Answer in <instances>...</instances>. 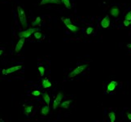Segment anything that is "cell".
Segmentation results:
<instances>
[{"mask_svg":"<svg viewBox=\"0 0 131 122\" xmlns=\"http://www.w3.org/2000/svg\"><path fill=\"white\" fill-rule=\"evenodd\" d=\"M17 12H18V17H19V20H20L21 25H22L23 28L25 29L26 26H27V19H26V16H25V13H24V10H23L20 7H18V8H17Z\"/></svg>","mask_w":131,"mask_h":122,"instance_id":"6da1fadb","label":"cell"},{"mask_svg":"<svg viewBox=\"0 0 131 122\" xmlns=\"http://www.w3.org/2000/svg\"><path fill=\"white\" fill-rule=\"evenodd\" d=\"M61 20L64 23V24L67 26V28H68L69 30H71L72 32H74V33H75V32L79 31V28L74 25L69 18H64V17H62Z\"/></svg>","mask_w":131,"mask_h":122,"instance_id":"7a4b0ae2","label":"cell"},{"mask_svg":"<svg viewBox=\"0 0 131 122\" xmlns=\"http://www.w3.org/2000/svg\"><path fill=\"white\" fill-rule=\"evenodd\" d=\"M87 68V64H83V65H80L77 68H76L75 69L73 70L72 72H71L68 75V78H72V77H74L76 76H77L78 74L81 73L83 71H84L86 68Z\"/></svg>","mask_w":131,"mask_h":122,"instance_id":"3957f363","label":"cell"},{"mask_svg":"<svg viewBox=\"0 0 131 122\" xmlns=\"http://www.w3.org/2000/svg\"><path fill=\"white\" fill-rule=\"evenodd\" d=\"M38 29H34V28H29V29H26L24 31L20 32L19 33V37L20 38H28L29 37H30L32 34L35 33L36 31H38Z\"/></svg>","mask_w":131,"mask_h":122,"instance_id":"277c9868","label":"cell"},{"mask_svg":"<svg viewBox=\"0 0 131 122\" xmlns=\"http://www.w3.org/2000/svg\"><path fill=\"white\" fill-rule=\"evenodd\" d=\"M22 68L21 65H16V66H13V67H11V68H8V69H3L2 70V73L3 75H8L9 73H12L14 72H16L18 70H20V68Z\"/></svg>","mask_w":131,"mask_h":122,"instance_id":"5b68a950","label":"cell"},{"mask_svg":"<svg viewBox=\"0 0 131 122\" xmlns=\"http://www.w3.org/2000/svg\"><path fill=\"white\" fill-rule=\"evenodd\" d=\"M62 99H63V94H62V93H59L57 95H56V99H55V101H54L53 108L56 109V107H57L58 106H59L60 104L61 103Z\"/></svg>","mask_w":131,"mask_h":122,"instance_id":"8992f818","label":"cell"},{"mask_svg":"<svg viewBox=\"0 0 131 122\" xmlns=\"http://www.w3.org/2000/svg\"><path fill=\"white\" fill-rule=\"evenodd\" d=\"M109 25H110V19H109L108 16H106L101 21V26L103 29H107V28H108Z\"/></svg>","mask_w":131,"mask_h":122,"instance_id":"52a82bcc","label":"cell"},{"mask_svg":"<svg viewBox=\"0 0 131 122\" xmlns=\"http://www.w3.org/2000/svg\"><path fill=\"white\" fill-rule=\"evenodd\" d=\"M24 41H25V38H20V40L18 41V42H17L16 46V47H15V51L16 53L20 52V51L22 49L23 46H24Z\"/></svg>","mask_w":131,"mask_h":122,"instance_id":"ba28073f","label":"cell"},{"mask_svg":"<svg viewBox=\"0 0 131 122\" xmlns=\"http://www.w3.org/2000/svg\"><path fill=\"white\" fill-rule=\"evenodd\" d=\"M48 3H54V4H60L61 0H42L40 5H45Z\"/></svg>","mask_w":131,"mask_h":122,"instance_id":"9c48e42d","label":"cell"},{"mask_svg":"<svg viewBox=\"0 0 131 122\" xmlns=\"http://www.w3.org/2000/svg\"><path fill=\"white\" fill-rule=\"evenodd\" d=\"M117 82L116 81H111L110 83H109L108 85H107V92H111V91H113L115 89H116V87L117 86Z\"/></svg>","mask_w":131,"mask_h":122,"instance_id":"30bf717a","label":"cell"},{"mask_svg":"<svg viewBox=\"0 0 131 122\" xmlns=\"http://www.w3.org/2000/svg\"><path fill=\"white\" fill-rule=\"evenodd\" d=\"M120 14V10L118 9L117 8L114 7L111 9V15L113 17H117Z\"/></svg>","mask_w":131,"mask_h":122,"instance_id":"8fae6325","label":"cell"},{"mask_svg":"<svg viewBox=\"0 0 131 122\" xmlns=\"http://www.w3.org/2000/svg\"><path fill=\"white\" fill-rule=\"evenodd\" d=\"M51 81L49 80H47V79H46V80H43L42 81V87L43 88H50L51 86Z\"/></svg>","mask_w":131,"mask_h":122,"instance_id":"7c38bea8","label":"cell"},{"mask_svg":"<svg viewBox=\"0 0 131 122\" xmlns=\"http://www.w3.org/2000/svg\"><path fill=\"white\" fill-rule=\"evenodd\" d=\"M42 98H43V100L46 102V103L47 104V105L49 106V104H50V102H51V98L50 96H49L47 94H42Z\"/></svg>","mask_w":131,"mask_h":122,"instance_id":"4fadbf2b","label":"cell"},{"mask_svg":"<svg viewBox=\"0 0 131 122\" xmlns=\"http://www.w3.org/2000/svg\"><path fill=\"white\" fill-rule=\"evenodd\" d=\"M41 112H42V114L44 115V116H47V115L49 113V106L48 105L44 106V107L42 108V111H41Z\"/></svg>","mask_w":131,"mask_h":122,"instance_id":"5bb4252c","label":"cell"},{"mask_svg":"<svg viewBox=\"0 0 131 122\" xmlns=\"http://www.w3.org/2000/svg\"><path fill=\"white\" fill-rule=\"evenodd\" d=\"M71 102H72V100H67V101L63 102L62 103H60V107H63V108H68Z\"/></svg>","mask_w":131,"mask_h":122,"instance_id":"9a60e30c","label":"cell"},{"mask_svg":"<svg viewBox=\"0 0 131 122\" xmlns=\"http://www.w3.org/2000/svg\"><path fill=\"white\" fill-rule=\"evenodd\" d=\"M108 116H109V118H110V120H111V122H115V121H116V114H115L114 112H109Z\"/></svg>","mask_w":131,"mask_h":122,"instance_id":"2e32d148","label":"cell"},{"mask_svg":"<svg viewBox=\"0 0 131 122\" xmlns=\"http://www.w3.org/2000/svg\"><path fill=\"white\" fill-rule=\"evenodd\" d=\"M63 3H64V6L66 7V8H68V9H70V8H71L70 0H64Z\"/></svg>","mask_w":131,"mask_h":122,"instance_id":"e0dca14e","label":"cell"},{"mask_svg":"<svg viewBox=\"0 0 131 122\" xmlns=\"http://www.w3.org/2000/svg\"><path fill=\"white\" fill-rule=\"evenodd\" d=\"M33 36H34V38H36V39H40V38H42V33L36 31L34 33H33Z\"/></svg>","mask_w":131,"mask_h":122,"instance_id":"ac0fdd59","label":"cell"},{"mask_svg":"<svg viewBox=\"0 0 131 122\" xmlns=\"http://www.w3.org/2000/svg\"><path fill=\"white\" fill-rule=\"evenodd\" d=\"M38 71L40 72L41 77H43L44 73H45V68H44L43 67H38Z\"/></svg>","mask_w":131,"mask_h":122,"instance_id":"d6986e66","label":"cell"},{"mask_svg":"<svg viewBox=\"0 0 131 122\" xmlns=\"http://www.w3.org/2000/svg\"><path fill=\"white\" fill-rule=\"evenodd\" d=\"M32 109H33V107L32 106H29V107H26L24 108V111H25L26 113H30L32 112Z\"/></svg>","mask_w":131,"mask_h":122,"instance_id":"ffe728a7","label":"cell"},{"mask_svg":"<svg viewBox=\"0 0 131 122\" xmlns=\"http://www.w3.org/2000/svg\"><path fill=\"white\" fill-rule=\"evenodd\" d=\"M40 22H41V18H40V17H37L36 20H35L34 22L33 23V25H38Z\"/></svg>","mask_w":131,"mask_h":122,"instance_id":"44dd1931","label":"cell"},{"mask_svg":"<svg viewBox=\"0 0 131 122\" xmlns=\"http://www.w3.org/2000/svg\"><path fill=\"white\" fill-rule=\"evenodd\" d=\"M125 20H131V12H128V13L125 15Z\"/></svg>","mask_w":131,"mask_h":122,"instance_id":"7402d4cb","label":"cell"},{"mask_svg":"<svg viewBox=\"0 0 131 122\" xmlns=\"http://www.w3.org/2000/svg\"><path fill=\"white\" fill-rule=\"evenodd\" d=\"M94 31V29L92 27H88L87 29H86V33L87 34H91L92 33H93Z\"/></svg>","mask_w":131,"mask_h":122,"instance_id":"603a6c76","label":"cell"},{"mask_svg":"<svg viewBox=\"0 0 131 122\" xmlns=\"http://www.w3.org/2000/svg\"><path fill=\"white\" fill-rule=\"evenodd\" d=\"M32 94H33V95H34V96H39V95L41 94L39 91H33V93Z\"/></svg>","mask_w":131,"mask_h":122,"instance_id":"cb8c5ba5","label":"cell"},{"mask_svg":"<svg viewBox=\"0 0 131 122\" xmlns=\"http://www.w3.org/2000/svg\"><path fill=\"white\" fill-rule=\"evenodd\" d=\"M130 24V20H124V25L125 26H129Z\"/></svg>","mask_w":131,"mask_h":122,"instance_id":"d4e9b609","label":"cell"},{"mask_svg":"<svg viewBox=\"0 0 131 122\" xmlns=\"http://www.w3.org/2000/svg\"><path fill=\"white\" fill-rule=\"evenodd\" d=\"M127 116H128V119L131 121V113H127Z\"/></svg>","mask_w":131,"mask_h":122,"instance_id":"484cf974","label":"cell"},{"mask_svg":"<svg viewBox=\"0 0 131 122\" xmlns=\"http://www.w3.org/2000/svg\"><path fill=\"white\" fill-rule=\"evenodd\" d=\"M127 47H128V48H131V43L127 44Z\"/></svg>","mask_w":131,"mask_h":122,"instance_id":"4316f807","label":"cell"},{"mask_svg":"<svg viewBox=\"0 0 131 122\" xmlns=\"http://www.w3.org/2000/svg\"><path fill=\"white\" fill-rule=\"evenodd\" d=\"M3 50H0V55H1L3 54Z\"/></svg>","mask_w":131,"mask_h":122,"instance_id":"83f0119b","label":"cell"},{"mask_svg":"<svg viewBox=\"0 0 131 122\" xmlns=\"http://www.w3.org/2000/svg\"><path fill=\"white\" fill-rule=\"evenodd\" d=\"M64 1V0H61V3H63Z\"/></svg>","mask_w":131,"mask_h":122,"instance_id":"f1b7e54d","label":"cell"},{"mask_svg":"<svg viewBox=\"0 0 131 122\" xmlns=\"http://www.w3.org/2000/svg\"><path fill=\"white\" fill-rule=\"evenodd\" d=\"M130 24H131V20H130Z\"/></svg>","mask_w":131,"mask_h":122,"instance_id":"f546056e","label":"cell"}]
</instances>
